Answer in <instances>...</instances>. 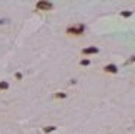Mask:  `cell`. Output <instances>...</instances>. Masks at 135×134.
Masks as SVG:
<instances>
[{
	"label": "cell",
	"instance_id": "obj_1",
	"mask_svg": "<svg viewBox=\"0 0 135 134\" xmlns=\"http://www.w3.org/2000/svg\"><path fill=\"white\" fill-rule=\"evenodd\" d=\"M106 70H109V71H116V69L113 66H109V67H106Z\"/></svg>",
	"mask_w": 135,
	"mask_h": 134
}]
</instances>
